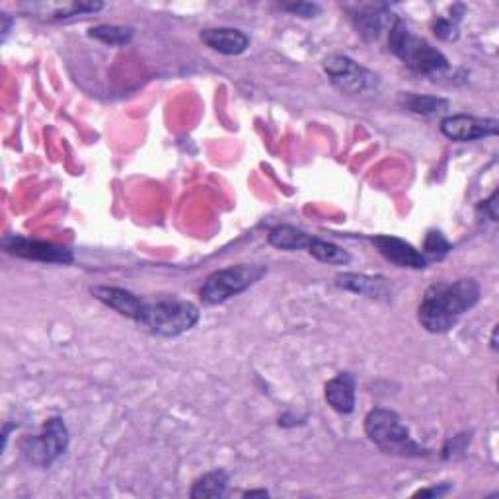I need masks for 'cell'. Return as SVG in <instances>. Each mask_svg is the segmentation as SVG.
<instances>
[{
  "instance_id": "cell-1",
  "label": "cell",
  "mask_w": 499,
  "mask_h": 499,
  "mask_svg": "<svg viewBox=\"0 0 499 499\" xmlns=\"http://www.w3.org/2000/svg\"><path fill=\"white\" fill-rule=\"evenodd\" d=\"M480 301V285L474 279L435 283L425 291L418 308L420 324L430 334H445L455 328L458 318Z\"/></svg>"
},
{
  "instance_id": "cell-2",
  "label": "cell",
  "mask_w": 499,
  "mask_h": 499,
  "mask_svg": "<svg viewBox=\"0 0 499 499\" xmlns=\"http://www.w3.org/2000/svg\"><path fill=\"white\" fill-rule=\"evenodd\" d=\"M135 322L154 336L176 338L186 334L199 322V308L180 299L145 301Z\"/></svg>"
},
{
  "instance_id": "cell-3",
  "label": "cell",
  "mask_w": 499,
  "mask_h": 499,
  "mask_svg": "<svg viewBox=\"0 0 499 499\" xmlns=\"http://www.w3.org/2000/svg\"><path fill=\"white\" fill-rule=\"evenodd\" d=\"M390 51L395 53L400 61L410 67L415 73L422 75H439L449 68L447 57L435 50L431 43L418 38L410 32V28L402 20H396L388 32Z\"/></svg>"
},
{
  "instance_id": "cell-4",
  "label": "cell",
  "mask_w": 499,
  "mask_h": 499,
  "mask_svg": "<svg viewBox=\"0 0 499 499\" xmlns=\"http://www.w3.org/2000/svg\"><path fill=\"white\" fill-rule=\"evenodd\" d=\"M365 433L386 455L422 457L425 450L413 441L400 415L386 408H375L365 418Z\"/></svg>"
},
{
  "instance_id": "cell-5",
  "label": "cell",
  "mask_w": 499,
  "mask_h": 499,
  "mask_svg": "<svg viewBox=\"0 0 499 499\" xmlns=\"http://www.w3.org/2000/svg\"><path fill=\"white\" fill-rule=\"evenodd\" d=\"M268 273L264 266H232L227 269L213 271L201 287V301L207 304H219L232 296L248 291Z\"/></svg>"
},
{
  "instance_id": "cell-6",
  "label": "cell",
  "mask_w": 499,
  "mask_h": 499,
  "mask_svg": "<svg viewBox=\"0 0 499 499\" xmlns=\"http://www.w3.org/2000/svg\"><path fill=\"white\" fill-rule=\"evenodd\" d=\"M68 447V430L61 418H53L45 423L43 431L35 437H28L22 443V450L33 465L50 467L65 455Z\"/></svg>"
},
{
  "instance_id": "cell-7",
  "label": "cell",
  "mask_w": 499,
  "mask_h": 499,
  "mask_svg": "<svg viewBox=\"0 0 499 499\" xmlns=\"http://www.w3.org/2000/svg\"><path fill=\"white\" fill-rule=\"evenodd\" d=\"M324 70L331 85L346 94H365L378 86V77L346 55H330Z\"/></svg>"
},
{
  "instance_id": "cell-8",
  "label": "cell",
  "mask_w": 499,
  "mask_h": 499,
  "mask_svg": "<svg viewBox=\"0 0 499 499\" xmlns=\"http://www.w3.org/2000/svg\"><path fill=\"white\" fill-rule=\"evenodd\" d=\"M443 135L450 141L470 142L485 137H495L499 131V122L494 117H474V115H449L441 122Z\"/></svg>"
},
{
  "instance_id": "cell-9",
  "label": "cell",
  "mask_w": 499,
  "mask_h": 499,
  "mask_svg": "<svg viewBox=\"0 0 499 499\" xmlns=\"http://www.w3.org/2000/svg\"><path fill=\"white\" fill-rule=\"evenodd\" d=\"M5 248L12 256H18L23 259L47 261V264H70V261L75 259L73 252L65 246H57L53 242H43V240L22 239V236H12V239H6Z\"/></svg>"
},
{
  "instance_id": "cell-10",
  "label": "cell",
  "mask_w": 499,
  "mask_h": 499,
  "mask_svg": "<svg viewBox=\"0 0 499 499\" xmlns=\"http://www.w3.org/2000/svg\"><path fill=\"white\" fill-rule=\"evenodd\" d=\"M373 242L378 248V252L398 268L423 269L427 266V259L420 250H415L406 240L396 239V236H377Z\"/></svg>"
},
{
  "instance_id": "cell-11",
  "label": "cell",
  "mask_w": 499,
  "mask_h": 499,
  "mask_svg": "<svg viewBox=\"0 0 499 499\" xmlns=\"http://www.w3.org/2000/svg\"><path fill=\"white\" fill-rule=\"evenodd\" d=\"M201 41L222 55H240L250 47V38L234 28H209L201 32Z\"/></svg>"
},
{
  "instance_id": "cell-12",
  "label": "cell",
  "mask_w": 499,
  "mask_h": 499,
  "mask_svg": "<svg viewBox=\"0 0 499 499\" xmlns=\"http://www.w3.org/2000/svg\"><path fill=\"white\" fill-rule=\"evenodd\" d=\"M92 295L105 306H110L117 314L131 320H137L141 306L145 303L141 296L120 287H92Z\"/></svg>"
},
{
  "instance_id": "cell-13",
  "label": "cell",
  "mask_w": 499,
  "mask_h": 499,
  "mask_svg": "<svg viewBox=\"0 0 499 499\" xmlns=\"http://www.w3.org/2000/svg\"><path fill=\"white\" fill-rule=\"evenodd\" d=\"M326 402L338 413H351L355 410V377L340 373L326 385Z\"/></svg>"
},
{
  "instance_id": "cell-14",
  "label": "cell",
  "mask_w": 499,
  "mask_h": 499,
  "mask_svg": "<svg viewBox=\"0 0 499 499\" xmlns=\"http://www.w3.org/2000/svg\"><path fill=\"white\" fill-rule=\"evenodd\" d=\"M336 285L340 289L371 296V299H386L388 296V285L385 277H371L363 276V273H340L336 277Z\"/></svg>"
},
{
  "instance_id": "cell-15",
  "label": "cell",
  "mask_w": 499,
  "mask_h": 499,
  "mask_svg": "<svg viewBox=\"0 0 499 499\" xmlns=\"http://www.w3.org/2000/svg\"><path fill=\"white\" fill-rule=\"evenodd\" d=\"M311 239H313L311 234H306L296 227H291V224H279V227L269 231V244L279 250H287V252L306 250Z\"/></svg>"
},
{
  "instance_id": "cell-16",
  "label": "cell",
  "mask_w": 499,
  "mask_h": 499,
  "mask_svg": "<svg viewBox=\"0 0 499 499\" xmlns=\"http://www.w3.org/2000/svg\"><path fill=\"white\" fill-rule=\"evenodd\" d=\"M308 254L314 256L318 261H324V264H331V266H346L351 261V256L348 250H343L341 246L328 242V240H320V239H311L306 246Z\"/></svg>"
},
{
  "instance_id": "cell-17",
  "label": "cell",
  "mask_w": 499,
  "mask_h": 499,
  "mask_svg": "<svg viewBox=\"0 0 499 499\" xmlns=\"http://www.w3.org/2000/svg\"><path fill=\"white\" fill-rule=\"evenodd\" d=\"M227 485H229V476L227 472L222 470H213L201 476L192 488V497L194 499H204V497H222L227 494Z\"/></svg>"
},
{
  "instance_id": "cell-18",
  "label": "cell",
  "mask_w": 499,
  "mask_h": 499,
  "mask_svg": "<svg viewBox=\"0 0 499 499\" xmlns=\"http://www.w3.org/2000/svg\"><path fill=\"white\" fill-rule=\"evenodd\" d=\"M402 105L412 113L418 115H433L449 110V102L437 96H420V94H406L400 98Z\"/></svg>"
},
{
  "instance_id": "cell-19",
  "label": "cell",
  "mask_w": 499,
  "mask_h": 499,
  "mask_svg": "<svg viewBox=\"0 0 499 499\" xmlns=\"http://www.w3.org/2000/svg\"><path fill=\"white\" fill-rule=\"evenodd\" d=\"M90 38L98 40L105 45H125L133 38V28L127 26H110V23H102L90 30Z\"/></svg>"
},
{
  "instance_id": "cell-20",
  "label": "cell",
  "mask_w": 499,
  "mask_h": 499,
  "mask_svg": "<svg viewBox=\"0 0 499 499\" xmlns=\"http://www.w3.org/2000/svg\"><path fill=\"white\" fill-rule=\"evenodd\" d=\"M450 252V244L445 239L441 232H430L425 239V246H423V258L427 261L431 259H443L447 254Z\"/></svg>"
},
{
  "instance_id": "cell-21",
  "label": "cell",
  "mask_w": 499,
  "mask_h": 499,
  "mask_svg": "<svg viewBox=\"0 0 499 499\" xmlns=\"http://www.w3.org/2000/svg\"><path fill=\"white\" fill-rule=\"evenodd\" d=\"M283 10H289L296 16L303 18H314L316 14H320V6L313 5V3H296V5H283Z\"/></svg>"
},
{
  "instance_id": "cell-22",
  "label": "cell",
  "mask_w": 499,
  "mask_h": 499,
  "mask_svg": "<svg viewBox=\"0 0 499 499\" xmlns=\"http://www.w3.org/2000/svg\"><path fill=\"white\" fill-rule=\"evenodd\" d=\"M433 30L437 33V38L441 40H455L457 38V26L450 20H437L433 23Z\"/></svg>"
},
{
  "instance_id": "cell-23",
  "label": "cell",
  "mask_w": 499,
  "mask_h": 499,
  "mask_svg": "<svg viewBox=\"0 0 499 499\" xmlns=\"http://www.w3.org/2000/svg\"><path fill=\"white\" fill-rule=\"evenodd\" d=\"M495 201H497V192H495L488 201H484V209L490 213V219H492V221H497V211H495L497 204H495Z\"/></svg>"
},
{
  "instance_id": "cell-24",
  "label": "cell",
  "mask_w": 499,
  "mask_h": 499,
  "mask_svg": "<svg viewBox=\"0 0 499 499\" xmlns=\"http://www.w3.org/2000/svg\"><path fill=\"white\" fill-rule=\"evenodd\" d=\"M450 490V485H441V488H430V490H420L415 495H445Z\"/></svg>"
},
{
  "instance_id": "cell-25",
  "label": "cell",
  "mask_w": 499,
  "mask_h": 499,
  "mask_svg": "<svg viewBox=\"0 0 499 499\" xmlns=\"http://www.w3.org/2000/svg\"><path fill=\"white\" fill-rule=\"evenodd\" d=\"M244 495H246V497H254V495H261V497H266V495H268V492H266V490H259V492H246Z\"/></svg>"
}]
</instances>
